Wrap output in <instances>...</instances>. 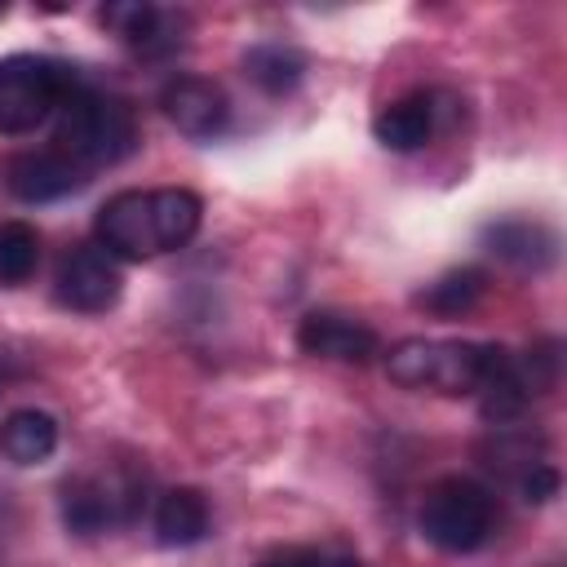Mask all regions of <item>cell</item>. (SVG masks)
Returning <instances> with one entry per match:
<instances>
[{
  "label": "cell",
  "mask_w": 567,
  "mask_h": 567,
  "mask_svg": "<svg viewBox=\"0 0 567 567\" xmlns=\"http://www.w3.org/2000/svg\"><path fill=\"white\" fill-rule=\"evenodd\" d=\"M483 248L518 270H545L558 257V235L527 217H501L483 226Z\"/></svg>",
  "instance_id": "30bf717a"
},
{
  "label": "cell",
  "mask_w": 567,
  "mask_h": 567,
  "mask_svg": "<svg viewBox=\"0 0 567 567\" xmlns=\"http://www.w3.org/2000/svg\"><path fill=\"white\" fill-rule=\"evenodd\" d=\"M434 115H439V106H434L430 93H408V97H399V102L377 111L372 137L385 151H416V146H425L434 137Z\"/></svg>",
  "instance_id": "8fae6325"
},
{
  "label": "cell",
  "mask_w": 567,
  "mask_h": 567,
  "mask_svg": "<svg viewBox=\"0 0 567 567\" xmlns=\"http://www.w3.org/2000/svg\"><path fill=\"white\" fill-rule=\"evenodd\" d=\"M385 372L403 390H425L434 377V341L430 337H403L385 354Z\"/></svg>",
  "instance_id": "ac0fdd59"
},
{
  "label": "cell",
  "mask_w": 567,
  "mask_h": 567,
  "mask_svg": "<svg viewBox=\"0 0 567 567\" xmlns=\"http://www.w3.org/2000/svg\"><path fill=\"white\" fill-rule=\"evenodd\" d=\"M297 346L315 359H337V363H368L381 350V341L368 323L337 315V310H310L297 323Z\"/></svg>",
  "instance_id": "ba28073f"
},
{
  "label": "cell",
  "mask_w": 567,
  "mask_h": 567,
  "mask_svg": "<svg viewBox=\"0 0 567 567\" xmlns=\"http://www.w3.org/2000/svg\"><path fill=\"white\" fill-rule=\"evenodd\" d=\"M514 368H518V381H523L527 399L549 394L558 385V341H536L532 350L514 354Z\"/></svg>",
  "instance_id": "d6986e66"
},
{
  "label": "cell",
  "mask_w": 567,
  "mask_h": 567,
  "mask_svg": "<svg viewBox=\"0 0 567 567\" xmlns=\"http://www.w3.org/2000/svg\"><path fill=\"white\" fill-rule=\"evenodd\" d=\"M328 567H363L359 558H341V563H328Z\"/></svg>",
  "instance_id": "7402d4cb"
},
{
  "label": "cell",
  "mask_w": 567,
  "mask_h": 567,
  "mask_svg": "<svg viewBox=\"0 0 567 567\" xmlns=\"http://www.w3.org/2000/svg\"><path fill=\"white\" fill-rule=\"evenodd\" d=\"M75 89H80V75L53 58H40V53L0 58V133H31Z\"/></svg>",
  "instance_id": "3957f363"
},
{
  "label": "cell",
  "mask_w": 567,
  "mask_h": 567,
  "mask_svg": "<svg viewBox=\"0 0 567 567\" xmlns=\"http://www.w3.org/2000/svg\"><path fill=\"white\" fill-rule=\"evenodd\" d=\"M102 27L111 35H120L128 49L146 53V58H164L182 44V18L159 9V4H146V0H115L102 9Z\"/></svg>",
  "instance_id": "9c48e42d"
},
{
  "label": "cell",
  "mask_w": 567,
  "mask_h": 567,
  "mask_svg": "<svg viewBox=\"0 0 567 567\" xmlns=\"http://www.w3.org/2000/svg\"><path fill=\"white\" fill-rule=\"evenodd\" d=\"M487 288V275L478 266H456V270H443L434 284H425L416 292V306L425 315H439V319H456V315H470L478 306Z\"/></svg>",
  "instance_id": "2e32d148"
},
{
  "label": "cell",
  "mask_w": 567,
  "mask_h": 567,
  "mask_svg": "<svg viewBox=\"0 0 567 567\" xmlns=\"http://www.w3.org/2000/svg\"><path fill=\"white\" fill-rule=\"evenodd\" d=\"M199 217H204V204L195 190L186 186H159L151 190V221H155V244L159 252H173V248H186L199 230Z\"/></svg>",
  "instance_id": "9a60e30c"
},
{
  "label": "cell",
  "mask_w": 567,
  "mask_h": 567,
  "mask_svg": "<svg viewBox=\"0 0 567 567\" xmlns=\"http://www.w3.org/2000/svg\"><path fill=\"white\" fill-rule=\"evenodd\" d=\"M558 487H563V478H558V470H554V465H545V461L518 474V492H523V501H527V505H545V501H554V496H558Z\"/></svg>",
  "instance_id": "ffe728a7"
},
{
  "label": "cell",
  "mask_w": 567,
  "mask_h": 567,
  "mask_svg": "<svg viewBox=\"0 0 567 567\" xmlns=\"http://www.w3.org/2000/svg\"><path fill=\"white\" fill-rule=\"evenodd\" d=\"M84 182H89V173L75 159H66L62 151H27V155H13L4 164V186L22 204L62 199V195L80 190Z\"/></svg>",
  "instance_id": "52a82bcc"
},
{
  "label": "cell",
  "mask_w": 567,
  "mask_h": 567,
  "mask_svg": "<svg viewBox=\"0 0 567 567\" xmlns=\"http://www.w3.org/2000/svg\"><path fill=\"white\" fill-rule=\"evenodd\" d=\"M159 106H164L168 124L195 142H208V137L226 133V124H230V97L208 75H173L159 89Z\"/></svg>",
  "instance_id": "5b68a950"
},
{
  "label": "cell",
  "mask_w": 567,
  "mask_h": 567,
  "mask_svg": "<svg viewBox=\"0 0 567 567\" xmlns=\"http://www.w3.org/2000/svg\"><path fill=\"white\" fill-rule=\"evenodd\" d=\"M40 266V235L27 221H0V284L18 288Z\"/></svg>",
  "instance_id": "e0dca14e"
},
{
  "label": "cell",
  "mask_w": 567,
  "mask_h": 567,
  "mask_svg": "<svg viewBox=\"0 0 567 567\" xmlns=\"http://www.w3.org/2000/svg\"><path fill=\"white\" fill-rule=\"evenodd\" d=\"M208 536V501L199 487H168L155 501V540L164 549H186Z\"/></svg>",
  "instance_id": "7c38bea8"
},
{
  "label": "cell",
  "mask_w": 567,
  "mask_h": 567,
  "mask_svg": "<svg viewBox=\"0 0 567 567\" xmlns=\"http://www.w3.org/2000/svg\"><path fill=\"white\" fill-rule=\"evenodd\" d=\"M58 447V421L44 408H18L0 421V456L13 465H40Z\"/></svg>",
  "instance_id": "4fadbf2b"
},
{
  "label": "cell",
  "mask_w": 567,
  "mask_h": 567,
  "mask_svg": "<svg viewBox=\"0 0 567 567\" xmlns=\"http://www.w3.org/2000/svg\"><path fill=\"white\" fill-rule=\"evenodd\" d=\"M58 120V151L75 159L84 173L111 168L137 146V120L133 106L115 93H102L93 84H80L62 106Z\"/></svg>",
  "instance_id": "6da1fadb"
},
{
  "label": "cell",
  "mask_w": 567,
  "mask_h": 567,
  "mask_svg": "<svg viewBox=\"0 0 567 567\" xmlns=\"http://www.w3.org/2000/svg\"><path fill=\"white\" fill-rule=\"evenodd\" d=\"M496 527V501L474 478H439L421 505V536L443 554H474Z\"/></svg>",
  "instance_id": "7a4b0ae2"
},
{
  "label": "cell",
  "mask_w": 567,
  "mask_h": 567,
  "mask_svg": "<svg viewBox=\"0 0 567 567\" xmlns=\"http://www.w3.org/2000/svg\"><path fill=\"white\" fill-rule=\"evenodd\" d=\"M257 567H328V558L319 549H310V545H288V549L266 554Z\"/></svg>",
  "instance_id": "44dd1931"
},
{
  "label": "cell",
  "mask_w": 567,
  "mask_h": 567,
  "mask_svg": "<svg viewBox=\"0 0 567 567\" xmlns=\"http://www.w3.org/2000/svg\"><path fill=\"white\" fill-rule=\"evenodd\" d=\"M124 275L102 244H75L58 266V301L80 315H102L120 301Z\"/></svg>",
  "instance_id": "277c9868"
},
{
  "label": "cell",
  "mask_w": 567,
  "mask_h": 567,
  "mask_svg": "<svg viewBox=\"0 0 567 567\" xmlns=\"http://www.w3.org/2000/svg\"><path fill=\"white\" fill-rule=\"evenodd\" d=\"M97 244L120 261H142V257H155L159 244H155V221H151V190H120L111 195L102 208H97Z\"/></svg>",
  "instance_id": "8992f818"
},
{
  "label": "cell",
  "mask_w": 567,
  "mask_h": 567,
  "mask_svg": "<svg viewBox=\"0 0 567 567\" xmlns=\"http://www.w3.org/2000/svg\"><path fill=\"white\" fill-rule=\"evenodd\" d=\"M244 75L266 93V97H288L306 80V53L284 44V40H257L244 53Z\"/></svg>",
  "instance_id": "5bb4252c"
}]
</instances>
